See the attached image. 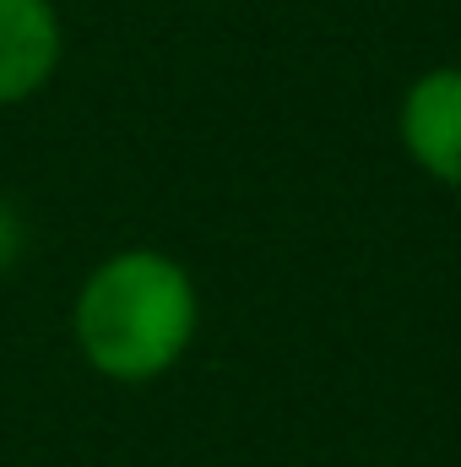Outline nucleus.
Segmentation results:
<instances>
[{
	"label": "nucleus",
	"mask_w": 461,
	"mask_h": 467,
	"mask_svg": "<svg viewBox=\"0 0 461 467\" xmlns=\"http://www.w3.org/2000/svg\"><path fill=\"white\" fill-rule=\"evenodd\" d=\"M66 55L55 0H0V109L38 99Z\"/></svg>",
	"instance_id": "nucleus-3"
},
{
	"label": "nucleus",
	"mask_w": 461,
	"mask_h": 467,
	"mask_svg": "<svg viewBox=\"0 0 461 467\" xmlns=\"http://www.w3.org/2000/svg\"><path fill=\"white\" fill-rule=\"evenodd\" d=\"M201 321L196 277L152 244H130L104 255L71 305V337L82 358L119 386H141L169 375Z\"/></svg>",
	"instance_id": "nucleus-1"
},
{
	"label": "nucleus",
	"mask_w": 461,
	"mask_h": 467,
	"mask_svg": "<svg viewBox=\"0 0 461 467\" xmlns=\"http://www.w3.org/2000/svg\"><path fill=\"white\" fill-rule=\"evenodd\" d=\"M22 250H27V223H22V213L0 196V272H11V266L22 261Z\"/></svg>",
	"instance_id": "nucleus-4"
},
{
	"label": "nucleus",
	"mask_w": 461,
	"mask_h": 467,
	"mask_svg": "<svg viewBox=\"0 0 461 467\" xmlns=\"http://www.w3.org/2000/svg\"><path fill=\"white\" fill-rule=\"evenodd\" d=\"M396 141L413 169L446 191H461V66H429L396 104Z\"/></svg>",
	"instance_id": "nucleus-2"
}]
</instances>
